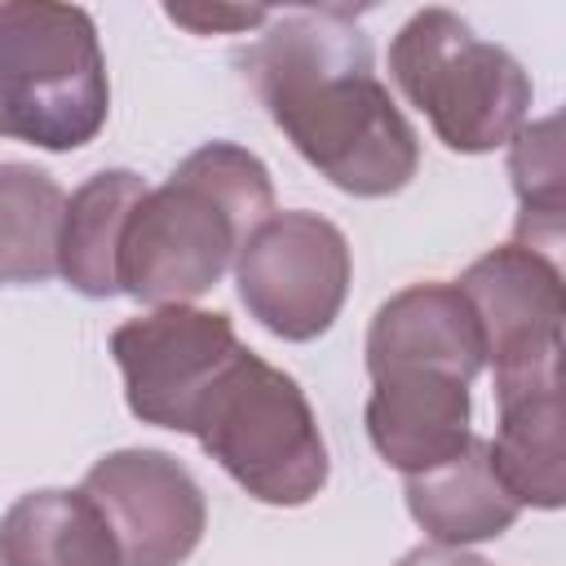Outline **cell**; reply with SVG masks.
<instances>
[{
  "mask_svg": "<svg viewBox=\"0 0 566 566\" xmlns=\"http://www.w3.org/2000/svg\"><path fill=\"white\" fill-rule=\"evenodd\" d=\"M168 18L177 27H190L195 35H212V31H248V27H265L270 9H230V4H168Z\"/></svg>",
  "mask_w": 566,
  "mask_h": 566,
  "instance_id": "obj_18",
  "label": "cell"
},
{
  "mask_svg": "<svg viewBox=\"0 0 566 566\" xmlns=\"http://www.w3.org/2000/svg\"><path fill=\"white\" fill-rule=\"evenodd\" d=\"M111 111L93 13L53 0H0V137L40 150L88 146Z\"/></svg>",
  "mask_w": 566,
  "mask_h": 566,
  "instance_id": "obj_3",
  "label": "cell"
},
{
  "mask_svg": "<svg viewBox=\"0 0 566 566\" xmlns=\"http://www.w3.org/2000/svg\"><path fill=\"white\" fill-rule=\"evenodd\" d=\"M486 363L482 327L455 283H411L394 292L367 327V371H438L473 380Z\"/></svg>",
  "mask_w": 566,
  "mask_h": 566,
  "instance_id": "obj_10",
  "label": "cell"
},
{
  "mask_svg": "<svg viewBox=\"0 0 566 566\" xmlns=\"http://www.w3.org/2000/svg\"><path fill=\"white\" fill-rule=\"evenodd\" d=\"M239 62L296 155L336 190L385 199L416 177V128L376 80L371 44L349 9L270 18Z\"/></svg>",
  "mask_w": 566,
  "mask_h": 566,
  "instance_id": "obj_1",
  "label": "cell"
},
{
  "mask_svg": "<svg viewBox=\"0 0 566 566\" xmlns=\"http://www.w3.org/2000/svg\"><path fill=\"white\" fill-rule=\"evenodd\" d=\"M0 566H124L84 491H27L0 517Z\"/></svg>",
  "mask_w": 566,
  "mask_h": 566,
  "instance_id": "obj_13",
  "label": "cell"
},
{
  "mask_svg": "<svg viewBox=\"0 0 566 566\" xmlns=\"http://www.w3.org/2000/svg\"><path fill=\"white\" fill-rule=\"evenodd\" d=\"M509 177L522 203L517 239L522 248H535L548 256V248L562 243V217H566V177H562V119H535L522 124L509 142Z\"/></svg>",
  "mask_w": 566,
  "mask_h": 566,
  "instance_id": "obj_17",
  "label": "cell"
},
{
  "mask_svg": "<svg viewBox=\"0 0 566 566\" xmlns=\"http://www.w3.org/2000/svg\"><path fill=\"white\" fill-rule=\"evenodd\" d=\"M243 349L234 323L221 310L159 305L142 318H128L111 332V354L124 371L128 411L142 424L190 433L195 416Z\"/></svg>",
  "mask_w": 566,
  "mask_h": 566,
  "instance_id": "obj_8",
  "label": "cell"
},
{
  "mask_svg": "<svg viewBox=\"0 0 566 566\" xmlns=\"http://www.w3.org/2000/svg\"><path fill=\"white\" fill-rule=\"evenodd\" d=\"M274 212L270 168L234 146L208 142L146 190L124 221L115 279L146 305H190L234 265L243 239Z\"/></svg>",
  "mask_w": 566,
  "mask_h": 566,
  "instance_id": "obj_2",
  "label": "cell"
},
{
  "mask_svg": "<svg viewBox=\"0 0 566 566\" xmlns=\"http://www.w3.org/2000/svg\"><path fill=\"white\" fill-rule=\"evenodd\" d=\"M80 491L106 517L124 566H181L203 539V491L190 469L168 451H111L84 473Z\"/></svg>",
  "mask_w": 566,
  "mask_h": 566,
  "instance_id": "obj_9",
  "label": "cell"
},
{
  "mask_svg": "<svg viewBox=\"0 0 566 566\" xmlns=\"http://www.w3.org/2000/svg\"><path fill=\"white\" fill-rule=\"evenodd\" d=\"M407 509H411L416 526L433 544H447V548L495 539L522 513V504L500 486V478L491 469V451L482 438H469V447L460 455H451L447 464L411 473L407 478Z\"/></svg>",
  "mask_w": 566,
  "mask_h": 566,
  "instance_id": "obj_12",
  "label": "cell"
},
{
  "mask_svg": "<svg viewBox=\"0 0 566 566\" xmlns=\"http://www.w3.org/2000/svg\"><path fill=\"white\" fill-rule=\"evenodd\" d=\"M146 195V181L128 168L93 172L71 199L62 217V239H57V274L84 292V296H115V256L124 239V221Z\"/></svg>",
  "mask_w": 566,
  "mask_h": 566,
  "instance_id": "obj_15",
  "label": "cell"
},
{
  "mask_svg": "<svg viewBox=\"0 0 566 566\" xmlns=\"http://www.w3.org/2000/svg\"><path fill=\"white\" fill-rule=\"evenodd\" d=\"M562 385L531 389L500 402V429L486 442L500 486L531 509H562L566 447H562Z\"/></svg>",
  "mask_w": 566,
  "mask_h": 566,
  "instance_id": "obj_14",
  "label": "cell"
},
{
  "mask_svg": "<svg viewBox=\"0 0 566 566\" xmlns=\"http://www.w3.org/2000/svg\"><path fill=\"white\" fill-rule=\"evenodd\" d=\"M66 195L31 164H0V279L44 283L57 274Z\"/></svg>",
  "mask_w": 566,
  "mask_h": 566,
  "instance_id": "obj_16",
  "label": "cell"
},
{
  "mask_svg": "<svg viewBox=\"0 0 566 566\" xmlns=\"http://www.w3.org/2000/svg\"><path fill=\"white\" fill-rule=\"evenodd\" d=\"M367 438L385 464L402 478L424 473L460 455L473 438L469 429V385L438 371H389L371 380Z\"/></svg>",
  "mask_w": 566,
  "mask_h": 566,
  "instance_id": "obj_11",
  "label": "cell"
},
{
  "mask_svg": "<svg viewBox=\"0 0 566 566\" xmlns=\"http://www.w3.org/2000/svg\"><path fill=\"white\" fill-rule=\"evenodd\" d=\"M455 287L482 327L486 363L495 371V402L562 385L566 287L553 256L504 243L478 256Z\"/></svg>",
  "mask_w": 566,
  "mask_h": 566,
  "instance_id": "obj_6",
  "label": "cell"
},
{
  "mask_svg": "<svg viewBox=\"0 0 566 566\" xmlns=\"http://www.w3.org/2000/svg\"><path fill=\"white\" fill-rule=\"evenodd\" d=\"M398 566H491V562H482V557H473V553H464V548H447V544H420V548H411Z\"/></svg>",
  "mask_w": 566,
  "mask_h": 566,
  "instance_id": "obj_19",
  "label": "cell"
},
{
  "mask_svg": "<svg viewBox=\"0 0 566 566\" xmlns=\"http://www.w3.org/2000/svg\"><path fill=\"white\" fill-rule=\"evenodd\" d=\"M190 433L261 504L296 509L327 486V442L305 389L248 345L208 389Z\"/></svg>",
  "mask_w": 566,
  "mask_h": 566,
  "instance_id": "obj_4",
  "label": "cell"
},
{
  "mask_svg": "<svg viewBox=\"0 0 566 566\" xmlns=\"http://www.w3.org/2000/svg\"><path fill=\"white\" fill-rule=\"evenodd\" d=\"M349 243L318 212H270L234 256V283L248 314L283 336H323L349 292Z\"/></svg>",
  "mask_w": 566,
  "mask_h": 566,
  "instance_id": "obj_7",
  "label": "cell"
},
{
  "mask_svg": "<svg viewBox=\"0 0 566 566\" xmlns=\"http://www.w3.org/2000/svg\"><path fill=\"white\" fill-rule=\"evenodd\" d=\"M389 75L429 119L438 142L460 155H486L513 142L531 111V75L522 62L509 49L478 40L451 9H420L398 27Z\"/></svg>",
  "mask_w": 566,
  "mask_h": 566,
  "instance_id": "obj_5",
  "label": "cell"
}]
</instances>
